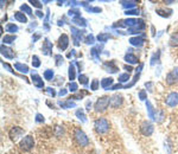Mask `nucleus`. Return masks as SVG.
Segmentation results:
<instances>
[{
    "mask_svg": "<svg viewBox=\"0 0 178 154\" xmlns=\"http://www.w3.org/2000/svg\"><path fill=\"white\" fill-rule=\"evenodd\" d=\"M103 69L106 70L107 72H111V74H115V72H118V67L115 65V62L114 61H111V62H106L103 63Z\"/></svg>",
    "mask_w": 178,
    "mask_h": 154,
    "instance_id": "nucleus-12",
    "label": "nucleus"
},
{
    "mask_svg": "<svg viewBox=\"0 0 178 154\" xmlns=\"http://www.w3.org/2000/svg\"><path fill=\"white\" fill-rule=\"evenodd\" d=\"M1 55L4 56L5 58H8V59H13V58L16 57V53H14V51L12 50L11 47H7V46H5L4 44L1 45Z\"/></svg>",
    "mask_w": 178,
    "mask_h": 154,
    "instance_id": "nucleus-10",
    "label": "nucleus"
},
{
    "mask_svg": "<svg viewBox=\"0 0 178 154\" xmlns=\"http://www.w3.org/2000/svg\"><path fill=\"white\" fill-rule=\"evenodd\" d=\"M111 104V97L109 96H102L100 97L96 102H95V112L96 113H102V112H105L107 108H108V106Z\"/></svg>",
    "mask_w": 178,
    "mask_h": 154,
    "instance_id": "nucleus-2",
    "label": "nucleus"
},
{
    "mask_svg": "<svg viewBox=\"0 0 178 154\" xmlns=\"http://www.w3.org/2000/svg\"><path fill=\"white\" fill-rule=\"evenodd\" d=\"M78 81H80V83H81L82 86H87V84H88V77L83 74H81L78 76Z\"/></svg>",
    "mask_w": 178,
    "mask_h": 154,
    "instance_id": "nucleus-37",
    "label": "nucleus"
},
{
    "mask_svg": "<svg viewBox=\"0 0 178 154\" xmlns=\"http://www.w3.org/2000/svg\"><path fill=\"white\" fill-rule=\"evenodd\" d=\"M90 107H92V102H87V109H88V110H90Z\"/></svg>",
    "mask_w": 178,
    "mask_h": 154,
    "instance_id": "nucleus-59",
    "label": "nucleus"
},
{
    "mask_svg": "<svg viewBox=\"0 0 178 154\" xmlns=\"http://www.w3.org/2000/svg\"><path fill=\"white\" fill-rule=\"evenodd\" d=\"M55 59H56V65H57V67H60V65L63 64V57H62L61 55H56Z\"/></svg>",
    "mask_w": 178,
    "mask_h": 154,
    "instance_id": "nucleus-45",
    "label": "nucleus"
},
{
    "mask_svg": "<svg viewBox=\"0 0 178 154\" xmlns=\"http://www.w3.org/2000/svg\"><path fill=\"white\" fill-rule=\"evenodd\" d=\"M18 31V26L14 24H7L6 25V32H10V33H14Z\"/></svg>",
    "mask_w": 178,
    "mask_h": 154,
    "instance_id": "nucleus-32",
    "label": "nucleus"
},
{
    "mask_svg": "<svg viewBox=\"0 0 178 154\" xmlns=\"http://www.w3.org/2000/svg\"><path fill=\"white\" fill-rule=\"evenodd\" d=\"M170 45L171 46H178V32L172 33L170 38Z\"/></svg>",
    "mask_w": 178,
    "mask_h": 154,
    "instance_id": "nucleus-31",
    "label": "nucleus"
},
{
    "mask_svg": "<svg viewBox=\"0 0 178 154\" xmlns=\"http://www.w3.org/2000/svg\"><path fill=\"white\" fill-rule=\"evenodd\" d=\"M172 72H173V74H175V75H176V76H177V77H178V68H175V69H173V70H172Z\"/></svg>",
    "mask_w": 178,
    "mask_h": 154,
    "instance_id": "nucleus-58",
    "label": "nucleus"
},
{
    "mask_svg": "<svg viewBox=\"0 0 178 154\" xmlns=\"http://www.w3.org/2000/svg\"><path fill=\"white\" fill-rule=\"evenodd\" d=\"M44 78L48 81H52V78H54V71L51 69H48V70L44 71Z\"/></svg>",
    "mask_w": 178,
    "mask_h": 154,
    "instance_id": "nucleus-34",
    "label": "nucleus"
},
{
    "mask_svg": "<svg viewBox=\"0 0 178 154\" xmlns=\"http://www.w3.org/2000/svg\"><path fill=\"white\" fill-rule=\"evenodd\" d=\"M58 95H60V96H64V95H67V89H61L60 92H58Z\"/></svg>",
    "mask_w": 178,
    "mask_h": 154,
    "instance_id": "nucleus-54",
    "label": "nucleus"
},
{
    "mask_svg": "<svg viewBox=\"0 0 178 154\" xmlns=\"http://www.w3.org/2000/svg\"><path fill=\"white\" fill-rule=\"evenodd\" d=\"M32 65H34V68H39L40 67V61H39L38 56H34L32 57Z\"/></svg>",
    "mask_w": 178,
    "mask_h": 154,
    "instance_id": "nucleus-44",
    "label": "nucleus"
},
{
    "mask_svg": "<svg viewBox=\"0 0 178 154\" xmlns=\"http://www.w3.org/2000/svg\"><path fill=\"white\" fill-rule=\"evenodd\" d=\"M156 12H157V14H158V16L164 17V18H169L170 16H171V13H172V11H171V10H167V11H165V10H161V8H158Z\"/></svg>",
    "mask_w": 178,
    "mask_h": 154,
    "instance_id": "nucleus-29",
    "label": "nucleus"
},
{
    "mask_svg": "<svg viewBox=\"0 0 178 154\" xmlns=\"http://www.w3.org/2000/svg\"><path fill=\"white\" fill-rule=\"evenodd\" d=\"M125 69H126V70L128 71V74H129V72H131V71L133 70V69H132V67H129V65H125Z\"/></svg>",
    "mask_w": 178,
    "mask_h": 154,
    "instance_id": "nucleus-56",
    "label": "nucleus"
},
{
    "mask_svg": "<svg viewBox=\"0 0 178 154\" xmlns=\"http://www.w3.org/2000/svg\"><path fill=\"white\" fill-rule=\"evenodd\" d=\"M125 61L127 63H129V64H138L139 63L138 57L135 55H133V53H131V52H128V53L125 55Z\"/></svg>",
    "mask_w": 178,
    "mask_h": 154,
    "instance_id": "nucleus-19",
    "label": "nucleus"
},
{
    "mask_svg": "<svg viewBox=\"0 0 178 154\" xmlns=\"http://www.w3.org/2000/svg\"><path fill=\"white\" fill-rule=\"evenodd\" d=\"M120 4L123 7L125 8H128V10H132V8H135V6L138 4V1H134V0H129V1H120Z\"/></svg>",
    "mask_w": 178,
    "mask_h": 154,
    "instance_id": "nucleus-23",
    "label": "nucleus"
},
{
    "mask_svg": "<svg viewBox=\"0 0 178 154\" xmlns=\"http://www.w3.org/2000/svg\"><path fill=\"white\" fill-rule=\"evenodd\" d=\"M68 75H69L70 82H74V80L76 78V69H75V65L72 63H70V65H69V72H68Z\"/></svg>",
    "mask_w": 178,
    "mask_h": 154,
    "instance_id": "nucleus-26",
    "label": "nucleus"
},
{
    "mask_svg": "<svg viewBox=\"0 0 178 154\" xmlns=\"http://www.w3.org/2000/svg\"><path fill=\"white\" fill-rule=\"evenodd\" d=\"M123 88V84L121 83H118V84H114V86L112 87L109 90H118V89H121Z\"/></svg>",
    "mask_w": 178,
    "mask_h": 154,
    "instance_id": "nucleus-51",
    "label": "nucleus"
},
{
    "mask_svg": "<svg viewBox=\"0 0 178 154\" xmlns=\"http://www.w3.org/2000/svg\"><path fill=\"white\" fill-rule=\"evenodd\" d=\"M84 42H86V44H94V42H95V37H94V34H88L86 38H84Z\"/></svg>",
    "mask_w": 178,
    "mask_h": 154,
    "instance_id": "nucleus-39",
    "label": "nucleus"
},
{
    "mask_svg": "<svg viewBox=\"0 0 178 154\" xmlns=\"http://www.w3.org/2000/svg\"><path fill=\"white\" fill-rule=\"evenodd\" d=\"M42 50H43V53H44L45 56H50V55H52V44H51V42L48 39V38H45L44 42H43Z\"/></svg>",
    "mask_w": 178,
    "mask_h": 154,
    "instance_id": "nucleus-11",
    "label": "nucleus"
},
{
    "mask_svg": "<svg viewBox=\"0 0 178 154\" xmlns=\"http://www.w3.org/2000/svg\"><path fill=\"white\" fill-rule=\"evenodd\" d=\"M72 23H75L78 26H82V27H86L87 26V20L83 19L82 17H76V18H72Z\"/></svg>",
    "mask_w": 178,
    "mask_h": 154,
    "instance_id": "nucleus-27",
    "label": "nucleus"
},
{
    "mask_svg": "<svg viewBox=\"0 0 178 154\" xmlns=\"http://www.w3.org/2000/svg\"><path fill=\"white\" fill-rule=\"evenodd\" d=\"M24 133H25V131H24L23 128L16 126V127H13L11 131H10L8 135H10V139H11L12 141H14V142H16V141L19 140V137L24 135Z\"/></svg>",
    "mask_w": 178,
    "mask_h": 154,
    "instance_id": "nucleus-5",
    "label": "nucleus"
},
{
    "mask_svg": "<svg viewBox=\"0 0 178 154\" xmlns=\"http://www.w3.org/2000/svg\"><path fill=\"white\" fill-rule=\"evenodd\" d=\"M14 19L16 20H18L19 23H23V24H25V23H28V18H26V16L24 14V13H22V12H14Z\"/></svg>",
    "mask_w": 178,
    "mask_h": 154,
    "instance_id": "nucleus-24",
    "label": "nucleus"
},
{
    "mask_svg": "<svg viewBox=\"0 0 178 154\" xmlns=\"http://www.w3.org/2000/svg\"><path fill=\"white\" fill-rule=\"evenodd\" d=\"M40 37H42V36H40V33L34 34V36H32V42H34H34H37V40H38Z\"/></svg>",
    "mask_w": 178,
    "mask_h": 154,
    "instance_id": "nucleus-52",
    "label": "nucleus"
},
{
    "mask_svg": "<svg viewBox=\"0 0 178 154\" xmlns=\"http://www.w3.org/2000/svg\"><path fill=\"white\" fill-rule=\"evenodd\" d=\"M101 83L99 82V80H93V82L90 83V89L95 92V90H97L99 89V86H100Z\"/></svg>",
    "mask_w": 178,
    "mask_h": 154,
    "instance_id": "nucleus-40",
    "label": "nucleus"
},
{
    "mask_svg": "<svg viewBox=\"0 0 178 154\" xmlns=\"http://www.w3.org/2000/svg\"><path fill=\"white\" fill-rule=\"evenodd\" d=\"M16 39H17L16 34H6V36L3 37V43L4 44H12Z\"/></svg>",
    "mask_w": 178,
    "mask_h": 154,
    "instance_id": "nucleus-25",
    "label": "nucleus"
},
{
    "mask_svg": "<svg viewBox=\"0 0 178 154\" xmlns=\"http://www.w3.org/2000/svg\"><path fill=\"white\" fill-rule=\"evenodd\" d=\"M113 83H114V80L112 77H106L101 81V87L105 89V90H109L112 87H113Z\"/></svg>",
    "mask_w": 178,
    "mask_h": 154,
    "instance_id": "nucleus-16",
    "label": "nucleus"
},
{
    "mask_svg": "<svg viewBox=\"0 0 178 154\" xmlns=\"http://www.w3.org/2000/svg\"><path fill=\"white\" fill-rule=\"evenodd\" d=\"M126 16H139V10L138 8H132V10H127L125 12Z\"/></svg>",
    "mask_w": 178,
    "mask_h": 154,
    "instance_id": "nucleus-43",
    "label": "nucleus"
},
{
    "mask_svg": "<svg viewBox=\"0 0 178 154\" xmlns=\"http://www.w3.org/2000/svg\"><path fill=\"white\" fill-rule=\"evenodd\" d=\"M165 103L169 107H176L178 104V92H170L165 98Z\"/></svg>",
    "mask_w": 178,
    "mask_h": 154,
    "instance_id": "nucleus-8",
    "label": "nucleus"
},
{
    "mask_svg": "<svg viewBox=\"0 0 178 154\" xmlns=\"http://www.w3.org/2000/svg\"><path fill=\"white\" fill-rule=\"evenodd\" d=\"M129 80V74L126 72V74H121L119 76V83H125V82H128Z\"/></svg>",
    "mask_w": 178,
    "mask_h": 154,
    "instance_id": "nucleus-36",
    "label": "nucleus"
},
{
    "mask_svg": "<svg viewBox=\"0 0 178 154\" xmlns=\"http://www.w3.org/2000/svg\"><path fill=\"white\" fill-rule=\"evenodd\" d=\"M123 102V98L121 95H119V94H117V95H114L113 97H111V106L113 107V108H118L119 106H121Z\"/></svg>",
    "mask_w": 178,
    "mask_h": 154,
    "instance_id": "nucleus-14",
    "label": "nucleus"
},
{
    "mask_svg": "<svg viewBox=\"0 0 178 154\" xmlns=\"http://www.w3.org/2000/svg\"><path fill=\"white\" fill-rule=\"evenodd\" d=\"M30 4L34 6V7H37V8H40V7L43 6V2H42V1H37V0H34V1H30Z\"/></svg>",
    "mask_w": 178,
    "mask_h": 154,
    "instance_id": "nucleus-48",
    "label": "nucleus"
},
{
    "mask_svg": "<svg viewBox=\"0 0 178 154\" xmlns=\"http://www.w3.org/2000/svg\"><path fill=\"white\" fill-rule=\"evenodd\" d=\"M34 13H36V16H37L38 18H43V17H44V13H43L42 11H39V10H37V11L34 12Z\"/></svg>",
    "mask_w": 178,
    "mask_h": 154,
    "instance_id": "nucleus-53",
    "label": "nucleus"
},
{
    "mask_svg": "<svg viewBox=\"0 0 178 154\" xmlns=\"http://www.w3.org/2000/svg\"><path fill=\"white\" fill-rule=\"evenodd\" d=\"M146 108H147V115L151 120H156V110L153 108V106L151 104L150 101H146Z\"/></svg>",
    "mask_w": 178,
    "mask_h": 154,
    "instance_id": "nucleus-17",
    "label": "nucleus"
},
{
    "mask_svg": "<svg viewBox=\"0 0 178 154\" xmlns=\"http://www.w3.org/2000/svg\"><path fill=\"white\" fill-rule=\"evenodd\" d=\"M74 137H75V141L81 146V147H86L89 145V139L88 137L84 134V132L82 129H75V133H74Z\"/></svg>",
    "mask_w": 178,
    "mask_h": 154,
    "instance_id": "nucleus-3",
    "label": "nucleus"
},
{
    "mask_svg": "<svg viewBox=\"0 0 178 154\" xmlns=\"http://www.w3.org/2000/svg\"><path fill=\"white\" fill-rule=\"evenodd\" d=\"M31 78H32V83H34V87H37V88H39V89L44 88V82H43L42 77H40L38 74L32 72V75H31Z\"/></svg>",
    "mask_w": 178,
    "mask_h": 154,
    "instance_id": "nucleus-13",
    "label": "nucleus"
},
{
    "mask_svg": "<svg viewBox=\"0 0 178 154\" xmlns=\"http://www.w3.org/2000/svg\"><path fill=\"white\" fill-rule=\"evenodd\" d=\"M34 139L32 135H26V137H24L22 140H20V142H19L20 149L25 151V152L31 151V149L34 148Z\"/></svg>",
    "mask_w": 178,
    "mask_h": 154,
    "instance_id": "nucleus-4",
    "label": "nucleus"
},
{
    "mask_svg": "<svg viewBox=\"0 0 178 154\" xmlns=\"http://www.w3.org/2000/svg\"><path fill=\"white\" fill-rule=\"evenodd\" d=\"M94 128H95V132H96L97 134H105V133H107V132L109 131V122H108L106 119L100 117V119L95 120Z\"/></svg>",
    "mask_w": 178,
    "mask_h": 154,
    "instance_id": "nucleus-1",
    "label": "nucleus"
},
{
    "mask_svg": "<svg viewBox=\"0 0 178 154\" xmlns=\"http://www.w3.org/2000/svg\"><path fill=\"white\" fill-rule=\"evenodd\" d=\"M68 45H69V37L65 33H63L58 39V49L64 51V50H67Z\"/></svg>",
    "mask_w": 178,
    "mask_h": 154,
    "instance_id": "nucleus-9",
    "label": "nucleus"
},
{
    "mask_svg": "<svg viewBox=\"0 0 178 154\" xmlns=\"http://www.w3.org/2000/svg\"><path fill=\"white\" fill-rule=\"evenodd\" d=\"M154 131V128H153V125L151 123V122H147V121H144L141 126H140V132H141V134L145 135V137H150L152 135V133Z\"/></svg>",
    "mask_w": 178,
    "mask_h": 154,
    "instance_id": "nucleus-7",
    "label": "nucleus"
},
{
    "mask_svg": "<svg viewBox=\"0 0 178 154\" xmlns=\"http://www.w3.org/2000/svg\"><path fill=\"white\" fill-rule=\"evenodd\" d=\"M139 98L141 100V101H146V98H147V92H145L144 89L139 92Z\"/></svg>",
    "mask_w": 178,
    "mask_h": 154,
    "instance_id": "nucleus-46",
    "label": "nucleus"
},
{
    "mask_svg": "<svg viewBox=\"0 0 178 154\" xmlns=\"http://www.w3.org/2000/svg\"><path fill=\"white\" fill-rule=\"evenodd\" d=\"M145 29V23L144 20H141L139 24H137L135 26L128 29V33L129 34H134V33H140V31H143Z\"/></svg>",
    "mask_w": 178,
    "mask_h": 154,
    "instance_id": "nucleus-15",
    "label": "nucleus"
},
{
    "mask_svg": "<svg viewBox=\"0 0 178 154\" xmlns=\"http://www.w3.org/2000/svg\"><path fill=\"white\" fill-rule=\"evenodd\" d=\"M145 43V39L143 37H132V38H129V44L133 46H141L144 45Z\"/></svg>",
    "mask_w": 178,
    "mask_h": 154,
    "instance_id": "nucleus-18",
    "label": "nucleus"
},
{
    "mask_svg": "<svg viewBox=\"0 0 178 154\" xmlns=\"http://www.w3.org/2000/svg\"><path fill=\"white\" fill-rule=\"evenodd\" d=\"M20 11L25 12L26 14H29V16H32V10L30 8V6L26 5V4H24V5L20 6Z\"/></svg>",
    "mask_w": 178,
    "mask_h": 154,
    "instance_id": "nucleus-35",
    "label": "nucleus"
},
{
    "mask_svg": "<svg viewBox=\"0 0 178 154\" xmlns=\"http://www.w3.org/2000/svg\"><path fill=\"white\" fill-rule=\"evenodd\" d=\"M145 86H146V88H150V92H152V83H151V82H149V83L146 82Z\"/></svg>",
    "mask_w": 178,
    "mask_h": 154,
    "instance_id": "nucleus-55",
    "label": "nucleus"
},
{
    "mask_svg": "<svg viewBox=\"0 0 178 154\" xmlns=\"http://www.w3.org/2000/svg\"><path fill=\"white\" fill-rule=\"evenodd\" d=\"M45 92H46L48 95L52 96V97L56 96V92H55V89H54V88H46V89H45Z\"/></svg>",
    "mask_w": 178,
    "mask_h": 154,
    "instance_id": "nucleus-47",
    "label": "nucleus"
},
{
    "mask_svg": "<svg viewBox=\"0 0 178 154\" xmlns=\"http://www.w3.org/2000/svg\"><path fill=\"white\" fill-rule=\"evenodd\" d=\"M159 56H160V51H157L153 56H152V58H151V65H154L156 63H158V61H159Z\"/></svg>",
    "mask_w": 178,
    "mask_h": 154,
    "instance_id": "nucleus-38",
    "label": "nucleus"
},
{
    "mask_svg": "<svg viewBox=\"0 0 178 154\" xmlns=\"http://www.w3.org/2000/svg\"><path fill=\"white\" fill-rule=\"evenodd\" d=\"M177 81H178V77L173 74L172 71H171V72H169V74L166 75V84H169V86H173V84H176V83H177Z\"/></svg>",
    "mask_w": 178,
    "mask_h": 154,
    "instance_id": "nucleus-20",
    "label": "nucleus"
},
{
    "mask_svg": "<svg viewBox=\"0 0 178 154\" xmlns=\"http://www.w3.org/2000/svg\"><path fill=\"white\" fill-rule=\"evenodd\" d=\"M74 55H75V50H71V52H69V53H68V57L70 58V57H72Z\"/></svg>",
    "mask_w": 178,
    "mask_h": 154,
    "instance_id": "nucleus-57",
    "label": "nucleus"
},
{
    "mask_svg": "<svg viewBox=\"0 0 178 154\" xmlns=\"http://www.w3.org/2000/svg\"><path fill=\"white\" fill-rule=\"evenodd\" d=\"M96 38H97V40L101 42V43H106L107 40L111 38V34L109 33H100Z\"/></svg>",
    "mask_w": 178,
    "mask_h": 154,
    "instance_id": "nucleus-30",
    "label": "nucleus"
},
{
    "mask_svg": "<svg viewBox=\"0 0 178 154\" xmlns=\"http://www.w3.org/2000/svg\"><path fill=\"white\" fill-rule=\"evenodd\" d=\"M75 114H76L78 120H81V122H87V116H86V114H84L83 109H77Z\"/></svg>",
    "mask_w": 178,
    "mask_h": 154,
    "instance_id": "nucleus-28",
    "label": "nucleus"
},
{
    "mask_svg": "<svg viewBox=\"0 0 178 154\" xmlns=\"http://www.w3.org/2000/svg\"><path fill=\"white\" fill-rule=\"evenodd\" d=\"M58 104L61 106V108L63 109H70V108H75L76 107V103L74 102V101H71V100H68V101H60L58 102Z\"/></svg>",
    "mask_w": 178,
    "mask_h": 154,
    "instance_id": "nucleus-21",
    "label": "nucleus"
},
{
    "mask_svg": "<svg viewBox=\"0 0 178 154\" xmlns=\"http://www.w3.org/2000/svg\"><path fill=\"white\" fill-rule=\"evenodd\" d=\"M71 30V36H72V40H74V45L75 46H78L80 45V42L82 39V37H83L84 34V31L83 30H78L76 27H70Z\"/></svg>",
    "mask_w": 178,
    "mask_h": 154,
    "instance_id": "nucleus-6",
    "label": "nucleus"
},
{
    "mask_svg": "<svg viewBox=\"0 0 178 154\" xmlns=\"http://www.w3.org/2000/svg\"><path fill=\"white\" fill-rule=\"evenodd\" d=\"M68 89H69V92H77V89H78L77 83H75V82H70V83H69V87H68Z\"/></svg>",
    "mask_w": 178,
    "mask_h": 154,
    "instance_id": "nucleus-41",
    "label": "nucleus"
},
{
    "mask_svg": "<svg viewBox=\"0 0 178 154\" xmlns=\"http://www.w3.org/2000/svg\"><path fill=\"white\" fill-rule=\"evenodd\" d=\"M14 69L18 70L19 72H23V74L29 72V67L26 64H23V63H14Z\"/></svg>",
    "mask_w": 178,
    "mask_h": 154,
    "instance_id": "nucleus-22",
    "label": "nucleus"
},
{
    "mask_svg": "<svg viewBox=\"0 0 178 154\" xmlns=\"http://www.w3.org/2000/svg\"><path fill=\"white\" fill-rule=\"evenodd\" d=\"M99 50H100V47H99V46H97V47H93V49L90 50V55H92L96 61L100 58V52L101 51H99Z\"/></svg>",
    "mask_w": 178,
    "mask_h": 154,
    "instance_id": "nucleus-33",
    "label": "nucleus"
},
{
    "mask_svg": "<svg viewBox=\"0 0 178 154\" xmlns=\"http://www.w3.org/2000/svg\"><path fill=\"white\" fill-rule=\"evenodd\" d=\"M36 122H44V116L42 114L36 115Z\"/></svg>",
    "mask_w": 178,
    "mask_h": 154,
    "instance_id": "nucleus-50",
    "label": "nucleus"
},
{
    "mask_svg": "<svg viewBox=\"0 0 178 154\" xmlns=\"http://www.w3.org/2000/svg\"><path fill=\"white\" fill-rule=\"evenodd\" d=\"M87 11L94 12V13H100L101 8H100V7H87Z\"/></svg>",
    "mask_w": 178,
    "mask_h": 154,
    "instance_id": "nucleus-49",
    "label": "nucleus"
},
{
    "mask_svg": "<svg viewBox=\"0 0 178 154\" xmlns=\"http://www.w3.org/2000/svg\"><path fill=\"white\" fill-rule=\"evenodd\" d=\"M68 14L72 18H76V17H81V12L76 10V8H74V10H70V11L68 12Z\"/></svg>",
    "mask_w": 178,
    "mask_h": 154,
    "instance_id": "nucleus-42",
    "label": "nucleus"
}]
</instances>
